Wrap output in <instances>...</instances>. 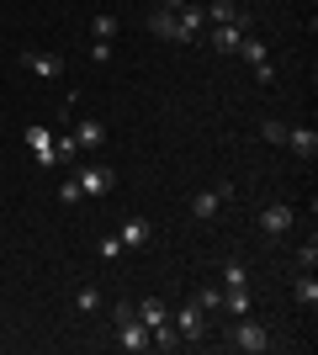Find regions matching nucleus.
Masks as SVG:
<instances>
[{
    "label": "nucleus",
    "mask_w": 318,
    "mask_h": 355,
    "mask_svg": "<svg viewBox=\"0 0 318 355\" xmlns=\"http://www.w3.org/2000/svg\"><path fill=\"white\" fill-rule=\"evenodd\" d=\"M228 345H233V350H244V355H265L271 350V329L260 324V318H249V313H244V318H233V329H228Z\"/></svg>",
    "instance_id": "f257e3e1"
},
{
    "label": "nucleus",
    "mask_w": 318,
    "mask_h": 355,
    "mask_svg": "<svg viewBox=\"0 0 318 355\" xmlns=\"http://www.w3.org/2000/svg\"><path fill=\"white\" fill-rule=\"evenodd\" d=\"M202 37H207V11L197 0L175 6V43H202Z\"/></svg>",
    "instance_id": "f03ea898"
},
{
    "label": "nucleus",
    "mask_w": 318,
    "mask_h": 355,
    "mask_svg": "<svg viewBox=\"0 0 318 355\" xmlns=\"http://www.w3.org/2000/svg\"><path fill=\"white\" fill-rule=\"evenodd\" d=\"M170 324H175L181 345H202V334H207V313H202L197 302H181V308L170 313Z\"/></svg>",
    "instance_id": "7ed1b4c3"
},
{
    "label": "nucleus",
    "mask_w": 318,
    "mask_h": 355,
    "mask_svg": "<svg viewBox=\"0 0 318 355\" xmlns=\"http://www.w3.org/2000/svg\"><path fill=\"white\" fill-rule=\"evenodd\" d=\"M75 180L85 196H112L117 186V170H106V164H75Z\"/></svg>",
    "instance_id": "20e7f679"
},
{
    "label": "nucleus",
    "mask_w": 318,
    "mask_h": 355,
    "mask_svg": "<svg viewBox=\"0 0 318 355\" xmlns=\"http://www.w3.org/2000/svg\"><path fill=\"white\" fill-rule=\"evenodd\" d=\"M292 223H297V207H287V202H271V207L260 212V234L265 239H287Z\"/></svg>",
    "instance_id": "39448f33"
},
{
    "label": "nucleus",
    "mask_w": 318,
    "mask_h": 355,
    "mask_svg": "<svg viewBox=\"0 0 318 355\" xmlns=\"http://www.w3.org/2000/svg\"><path fill=\"white\" fill-rule=\"evenodd\" d=\"M21 69L37 74V80H59L64 59H59V53H43V48H27V53H21Z\"/></svg>",
    "instance_id": "423d86ee"
},
{
    "label": "nucleus",
    "mask_w": 318,
    "mask_h": 355,
    "mask_svg": "<svg viewBox=\"0 0 318 355\" xmlns=\"http://www.w3.org/2000/svg\"><path fill=\"white\" fill-rule=\"evenodd\" d=\"M244 37H249V16H244V21H228V27H212V32H207V43L218 48V53H239Z\"/></svg>",
    "instance_id": "0eeeda50"
},
{
    "label": "nucleus",
    "mask_w": 318,
    "mask_h": 355,
    "mask_svg": "<svg viewBox=\"0 0 318 355\" xmlns=\"http://www.w3.org/2000/svg\"><path fill=\"white\" fill-rule=\"evenodd\" d=\"M228 196H233V186H228V180H223V186H212V191H197V196H191V218H202V223L218 218V207H223Z\"/></svg>",
    "instance_id": "6e6552de"
},
{
    "label": "nucleus",
    "mask_w": 318,
    "mask_h": 355,
    "mask_svg": "<svg viewBox=\"0 0 318 355\" xmlns=\"http://www.w3.org/2000/svg\"><path fill=\"white\" fill-rule=\"evenodd\" d=\"M117 345L127 355H143V350H149V324H138V313H133V318H122V324H117Z\"/></svg>",
    "instance_id": "1a4fd4ad"
},
{
    "label": "nucleus",
    "mask_w": 318,
    "mask_h": 355,
    "mask_svg": "<svg viewBox=\"0 0 318 355\" xmlns=\"http://www.w3.org/2000/svg\"><path fill=\"white\" fill-rule=\"evenodd\" d=\"M117 239H122V250H143V244L154 239V223H149V218H127V223L117 228Z\"/></svg>",
    "instance_id": "9d476101"
},
{
    "label": "nucleus",
    "mask_w": 318,
    "mask_h": 355,
    "mask_svg": "<svg viewBox=\"0 0 318 355\" xmlns=\"http://www.w3.org/2000/svg\"><path fill=\"white\" fill-rule=\"evenodd\" d=\"M287 148L297 154V159H313L318 154V133L313 128H287Z\"/></svg>",
    "instance_id": "9b49d317"
},
{
    "label": "nucleus",
    "mask_w": 318,
    "mask_h": 355,
    "mask_svg": "<svg viewBox=\"0 0 318 355\" xmlns=\"http://www.w3.org/2000/svg\"><path fill=\"white\" fill-rule=\"evenodd\" d=\"M202 11H207V27H228V21H244V16H249V11H239L233 0H212Z\"/></svg>",
    "instance_id": "f8f14e48"
},
{
    "label": "nucleus",
    "mask_w": 318,
    "mask_h": 355,
    "mask_svg": "<svg viewBox=\"0 0 318 355\" xmlns=\"http://www.w3.org/2000/svg\"><path fill=\"white\" fill-rule=\"evenodd\" d=\"M255 308V297H249V286H223V313H233V318H244V313Z\"/></svg>",
    "instance_id": "ddd939ff"
},
{
    "label": "nucleus",
    "mask_w": 318,
    "mask_h": 355,
    "mask_svg": "<svg viewBox=\"0 0 318 355\" xmlns=\"http://www.w3.org/2000/svg\"><path fill=\"white\" fill-rule=\"evenodd\" d=\"M292 297H297V308H308V313L318 308V282H313V270H297V286H292Z\"/></svg>",
    "instance_id": "4468645a"
},
{
    "label": "nucleus",
    "mask_w": 318,
    "mask_h": 355,
    "mask_svg": "<svg viewBox=\"0 0 318 355\" xmlns=\"http://www.w3.org/2000/svg\"><path fill=\"white\" fill-rule=\"evenodd\" d=\"M27 148L53 170V133H48V128H27Z\"/></svg>",
    "instance_id": "2eb2a0df"
},
{
    "label": "nucleus",
    "mask_w": 318,
    "mask_h": 355,
    "mask_svg": "<svg viewBox=\"0 0 318 355\" xmlns=\"http://www.w3.org/2000/svg\"><path fill=\"white\" fill-rule=\"evenodd\" d=\"M53 164H64V170H75V164H80V144H75V133H59V138H53Z\"/></svg>",
    "instance_id": "dca6fc26"
},
{
    "label": "nucleus",
    "mask_w": 318,
    "mask_h": 355,
    "mask_svg": "<svg viewBox=\"0 0 318 355\" xmlns=\"http://www.w3.org/2000/svg\"><path fill=\"white\" fill-rule=\"evenodd\" d=\"M117 32H122V21H117L112 11H96V16H91V37H96V43H112Z\"/></svg>",
    "instance_id": "f3484780"
},
{
    "label": "nucleus",
    "mask_w": 318,
    "mask_h": 355,
    "mask_svg": "<svg viewBox=\"0 0 318 355\" xmlns=\"http://www.w3.org/2000/svg\"><path fill=\"white\" fill-rule=\"evenodd\" d=\"M133 313H138V324H149V329H154V324H165V318H170V308L159 302V297H143V302H138Z\"/></svg>",
    "instance_id": "a211bd4d"
},
{
    "label": "nucleus",
    "mask_w": 318,
    "mask_h": 355,
    "mask_svg": "<svg viewBox=\"0 0 318 355\" xmlns=\"http://www.w3.org/2000/svg\"><path fill=\"white\" fill-rule=\"evenodd\" d=\"M149 32H154V37H170V43H175V11H170V6H159V11L149 16Z\"/></svg>",
    "instance_id": "6ab92c4d"
},
{
    "label": "nucleus",
    "mask_w": 318,
    "mask_h": 355,
    "mask_svg": "<svg viewBox=\"0 0 318 355\" xmlns=\"http://www.w3.org/2000/svg\"><path fill=\"white\" fill-rule=\"evenodd\" d=\"M75 144L80 148H101L106 144V128H101V122H80V128H75Z\"/></svg>",
    "instance_id": "aec40b11"
},
{
    "label": "nucleus",
    "mask_w": 318,
    "mask_h": 355,
    "mask_svg": "<svg viewBox=\"0 0 318 355\" xmlns=\"http://www.w3.org/2000/svg\"><path fill=\"white\" fill-rule=\"evenodd\" d=\"M101 302H106L101 286H80L75 292V313H101Z\"/></svg>",
    "instance_id": "412c9836"
},
{
    "label": "nucleus",
    "mask_w": 318,
    "mask_h": 355,
    "mask_svg": "<svg viewBox=\"0 0 318 355\" xmlns=\"http://www.w3.org/2000/svg\"><path fill=\"white\" fill-rule=\"evenodd\" d=\"M191 302H197V308H202V313L212 318V313L223 308V292H218V286H202V292H191Z\"/></svg>",
    "instance_id": "4be33fe9"
},
{
    "label": "nucleus",
    "mask_w": 318,
    "mask_h": 355,
    "mask_svg": "<svg viewBox=\"0 0 318 355\" xmlns=\"http://www.w3.org/2000/svg\"><path fill=\"white\" fill-rule=\"evenodd\" d=\"M223 286H249V270H244V260H223Z\"/></svg>",
    "instance_id": "5701e85b"
},
{
    "label": "nucleus",
    "mask_w": 318,
    "mask_h": 355,
    "mask_svg": "<svg viewBox=\"0 0 318 355\" xmlns=\"http://www.w3.org/2000/svg\"><path fill=\"white\" fill-rule=\"evenodd\" d=\"M260 138L271 148H287V122H260Z\"/></svg>",
    "instance_id": "b1692460"
},
{
    "label": "nucleus",
    "mask_w": 318,
    "mask_h": 355,
    "mask_svg": "<svg viewBox=\"0 0 318 355\" xmlns=\"http://www.w3.org/2000/svg\"><path fill=\"white\" fill-rule=\"evenodd\" d=\"M80 196H85V191H80V180L69 175V180L59 186V207H80Z\"/></svg>",
    "instance_id": "393cba45"
},
{
    "label": "nucleus",
    "mask_w": 318,
    "mask_h": 355,
    "mask_svg": "<svg viewBox=\"0 0 318 355\" xmlns=\"http://www.w3.org/2000/svg\"><path fill=\"white\" fill-rule=\"evenodd\" d=\"M96 254H101V260H122L127 250H122V239H117V234H106L101 244H96Z\"/></svg>",
    "instance_id": "a878e982"
},
{
    "label": "nucleus",
    "mask_w": 318,
    "mask_h": 355,
    "mask_svg": "<svg viewBox=\"0 0 318 355\" xmlns=\"http://www.w3.org/2000/svg\"><path fill=\"white\" fill-rule=\"evenodd\" d=\"M297 270H318V244H313V239L297 250Z\"/></svg>",
    "instance_id": "bb28decb"
},
{
    "label": "nucleus",
    "mask_w": 318,
    "mask_h": 355,
    "mask_svg": "<svg viewBox=\"0 0 318 355\" xmlns=\"http://www.w3.org/2000/svg\"><path fill=\"white\" fill-rule=\"evenodd\" d=\"M91 59L96 64H112V43H91Z\"/></svg>",
    "instance_id": "cd10ccee"
},
{
    "label": "nucleus",
    "mask_w": 318,
    "mask_h": 355,
    "mask_svg": "<svg viewBox=\"0 0 318 355\" xmlns=\"http://www.w3.org/2000/svg\"><path fill=\"white\" fill-rule=\"evenodd\" d=\"M154 6H170V11H175V6H186V0H154Z\"/></svg>",
    "instance_id": "c85d7f7f"
}]
</instances>
